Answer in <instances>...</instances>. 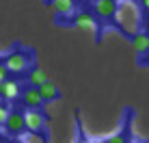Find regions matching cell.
I'll list each match as a JSON object with an SVG mask.
<instances>
[{"label":"cell","mask_w":149,"mask_h":143,"mask_svg":"<svg viewBox=\"0 0 149 143\" xmlns=\"http://www.w3.org/2000/svg\"><path fill=\"white\" fill-rule=\"evenodd\" d=\"M0 61H2V57H0Z\"/></svg>","instance_id":"cell-22"},{"label":"cell","mask_w":149,"mask_h":143,"mask_svg":"<svg viewBox=\"0 0 149 143\" xmlns=\"http://www.w3.org/2000/svg\"><path fill=\"white\" fill-rule=\"evenodd\" d=\"M0 93H2V83H0Z\"/></svg>","instance_id":"cell-19"},{"label":"cell","mask_w":149,"mask_h":143,"mask_svg":"<svg viewBox=\"0 0 149 143\" xmlns=\"http://www.w3.org/2000/svg\"><path fill=\"white\" fill-rule=\"evenodd\" d=\"M24 143H48V137L43 132H28L24 137Z\"/></svg>","instance_id":"cell-13"},{"label":"cell","mask_w":149,"mask_h":143,"mask_svg":"<svg viewBox=\"0 0 149 143\" xmlns=\"http://www.w3.org/2000/svg\"><path fill=\"white\" fill-rule=\"evenodd\" d=\"M45 80H48V76H45L43 69H39V67L28 69V87H41Z\"/></svg>","instance_id":"cell-12"},{"label":"cell","mask_w":149,"mask_h":143,"mask_svg":"<svg viewBox=\"0 0 149 143\" xmlns=\"http://www.w3.org/2000/svg\"><path fill=\"white\" fill-rule=\"evenodd\" d=\"M104 143H130V137H127L125 132H115V135H110Z\"/></svg>","instance_id":"cell-14"},{"label":"cell","mask_w":149,"mask_h":143,"mask_svg":"<svg viewBox=\"0 0 149 143\" xmlns=\"http://www.w3.org/2000/svg\"><path fill=\"white\" fill-rule=\"evenodd\" d=\"M119 0H93V15L100 20H115Z\"/></svg>","instance_id":"cell-5"},{"label":"cell","mask_w":149,"mask_h":143,"mask_svg":"<svg viewBox=\"0 0 149 143\" xmlns=\"http://www.w3.org/2000/svg\"><path fill=\"white\" fill-rule=\"evenodd\" d=\"M147 20H149V11H147Z\"/></svg>","instance_id":"cell-20"},{"label":"cell","mask_w":149,"mask_h":143,"mask_svg":"<svg viewBox=\"0 0 149 143\" xmlns=\"http://www.w3.org/2000/svg\"><path fill=\"white\" fill-rule=\"evenodd\" d=\"M9 102H4V100H0V126L4 124V119H7V115H9Z\"/></svg>","instance_id":"cell-15"},{"label":"cell","mask_w":149,"mask_h":143,"mask_svg":"<svg viewBox=\"0 0 149 143\" xmlns=\"http://www.w3.org/2000/svg\"><path fill=\"white\" fill-rule=\"evenodd\" d=\"M2 128H4V132H7L9 137H19V135H24V132H26L24 111L17 109V106H11V109H9L7 119H4V124H2Z\"/></svg>","instance_id":"cell-3"},{"label":"cell","mask_w":149,"mask_h":143,"mask_svg":"<svg viewBox=\"0 0 149 143\" xmlns=\"http://www.w3.org/2000/svg\"><path fill=\"white\" fill-rule=\"evenodd\" d=\"M2 63L11 74H28V69H33L35 59H33V54H30L28 50L15 48V50H11L9 54L2 57Z\"/></svg>","instance_id":"cell-2"},{"label":"cell","mask_w":149,"mask_h":143,"mask_svg":"<svg viewBox=\"0 0 149 143\" xmlns=\"http://www.w3.org/2000/svg\"><path fill=\"white\" fill-rule=\"evenodd\" d=\"M115 24L127 37H134L136 33H141V26H143V7L134 0L119 2L117 13H115Z\"/></svg>","instance_id":"cell-1"},{"label":"cell","mask_w":149,"mask_h":143,"mask_svg":"<svg viewBox=\"0 0 149 143\" xmlns=\"http://www.w3.org/2000/svg\"><path fill=\"white\" fill-rule=\"evenodd\" d=\"M138 4H141L145 11H149V0H138Z\"/></svg>","instance_id":"cell-17"},{"label":"cell","mask_w":149,"mask_h":143,"mask_svg":"<svg viewBox=\"0 0 149 143\" xmlns=\"http://www.w3.org/2000/svg\"><path fill=\"white\" fill-rule=\"evenodd\" d=\"M19 102H22L24 109H41V106L45 104V102L41 100L37 87H26V89H22V93H19Z\"/></svg>","instance_id":"cell-6"},{"label":"cell","mask_w":149,"mask_h":143,"mask_svg":"<svg viewBox=\"0 0 149 143\" xmlns=\"http://www.w3.org/2000/svg\"><path fill=\"white\" fill-rule=\"evenodd\" d=\"M9 76H11V72H9L7 67H4V63L0 61V83H4V80H7Z\"/></svg>","instance_id":"cell-16"},{"label":"cell","mask_w":149,"mask_h":143,"mask_svg":"<svg viewBox=\"0 0 149 143\" xmlns=\"http://www.w3.org/2000/svg\"><path fill=\"white\" fill-rule=\"evenodd\" d=\"M74 26L78 30H86V33H91V30H95V26H97V20H95L93 13L80 11V13H76V18H74Z\"/></svg>","instance_id":"cell-8"},{"label":"cell","mask_w":149,"mask_h":143,"mask_svg":"<svg viewBox=\"0 0 149 143\" xmlns=\"http://www.w3.org/2000/svg\"><path fill=\"white\" fill-rule=\"evenodd\" d=\"M50 9H52L56 15H61V18H69V15L76 13V2L74 0H52V2H50Z\"/></svg>","instance_id":"cell-9"},{"label":"cell","mask_w":149,"mask_h":143,"mask_svg":"<svg viewBox=\"0 0 149 143\" xmlns=\"http://www.w3.org/2000/svg\"><path fill=\"white\" fill-rule=\"evenodd\" d=\"M19 93H22V87H19V83H17L15 78H11V76H9V78L2 83V93H0V100L13 102V100L19 98Z\"/></svg>","instance_id":"cell-7"},{"label":"cell","mask_w":149,"mask_h":143,"mask_svg":"<svg viewBox=\"0 0 149 143\" xmlns=\"http://www.w3.org/2000/svg\"><path fill=\"white\" fill-rule=\"evenodd\" d=\"M37 89H39V95H41V100H43V102H54V100H58V95H61L56 83H52L50 78L45 80L41 87H37Z\"/></svg>","instance_id":"cell-10"},{"label":"cell","mask_w":149,"mask_h":143,"mask_svg":"<svg viewBox=\"0 0 149 143\" xmlns=\"http://www.w3.org/2000/svg\"><path fill=\"white\" fill-rule=\"evenodd\" d=\"M132 50L138 54V57H143V54L149 52V33H136L134 37H132Z\"/></svg>","instance_id":"cell-11"},{"label":"cell","mask_w":149,"mask_h":143,"mask_svg":"<svg viewBox=\"0 0 149 143\" xmlns=\"http://www.w3.org/2000/svg\"><path fill=\"white\" fill-rule=\"evenodd\" d=\"M9 143H24V139H19V137H13V139L9 141Z\"/></svg>","instance_id":"cell-18"},{"label":"cell","mask_w":149,"mask_h":143,"mask_svg":"<svg viewBox=\"0 0 149 143\" xmlns=\"http://www.w3.org/2000/svg\"><path fill=\"white\" fill-rule=\"evenodd\" d=\"M119 2H123V0H119Z\"/></svg>","instance_id":"cell-21"},{"label":"cell","mask_w":149,"mask_h":143,"mask_svg":"<svg viewBox=\"0 0 149 143\" xmlns=\"http://www.w3.org/2000/svg\"><path fill=\"white\" fill-rule=\"evenodd\" d=\"M24 121L26 132H41L48 126V117L41 113V109H24Z\"/></svg>","instance_id":"cell-4"}]
</instances>
